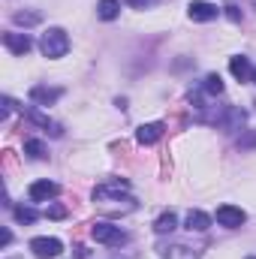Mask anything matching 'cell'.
Listing matches in <instances>:
<instances>
[{
    "label": "cell",
    "instance_id": "cell-23",
    "mask_svg": "<svg viewBox=\"0 0 256 259\" xmlns=\"http://www.w3.org/2000/svg\"><path fill=\"white\" fill-rule=\"evenodd\" d=\"M9 241H12V232H9V229H3V232H0V247H6Z\"/></svg>",
    "mask_w": 256,
    "mask_h": 259
},
{
    "label": "cell",
    "instance_id": "cell-7",
    "mask_svg": "<svg viewBox=\"0 0 256 259\" xmlns=\"http://www.w3.org/2000/svg\"><path fill=\"white\" fill-rule=\"evenodd\" d=\"M61 97H64L61 88H49V84H33V88H30V103H33V106H52V103H58Z\"/></svg>",
    "mask_w": 256,
    "mask_h": 259
},
{
    "label": "cell",
    "instance_id": "cell-5",
    "mask_svg": "<svg viewBox=\"0 0 256 259\" xmlns=\"http://www.w3.org/2000/svg\"><path fill=\"white\" fill-rule=\"evenodd\" d=\"M244 220H247V214L238 205H220L217 208V223L226 229H238V226H244Z\"/></svg>",
    "mask_w": 256,
    "mask_h": 259
},
{
    "label": "cell",
    "instance_id": "cell-9",
    "mask_svg": "<svg viewBox=\"0 0 256 259\" xmlns=\"http://www.w3.org/2000/svg\"><path fill=\"white\" fill-rule=\"evenodd\" d=\"M187 15H190L193 21H214L220 15V9L214 3H208V0H193L190 6H187Z\"/></svg>",
    "mask_w": 256,
    "mask_h": 259
},
{
    "label": "cell",
    "instance_id": "cell-18",
    "mask_svg": "<svg viewBox=\"0 0 256 259\" xmlns=\"http://www.w3.org/2000/svg\"><path fill=\"white\" fill-rule=\"evenodd\" d=\"M24 154H30L33 160H46V157H49V148H46L39 139H27V142H24Z\"/></svg>",
    "mask_w": 256,
    "mask_h": 259
},
{
    "label": "cell",
    "instance_id": "cell-6",
    "mask_svg": "<svg viewBox=\"0 0 256 259\" xmlns=\"http://www.w3.org/2000/svg\"><path fill=\"white\" fill-rule=\"evenodd\" d=\"M3 46H6L15 58H24V55L33 49V39H30L27 33H15V30H9V33H3Z\"/></svg>",
    "mask_w": 256,
    "mask_h": 259
},
{
    "label": "cell",
    "instance_id": "cell-26",
    "mask_svg": "<svg viewBox=\"0 0 256 259\" xmlns=\"http://www.w3.org/2000/svg\"><path fill=\"white\" fill-rule=\"evenodd\" d=\"M247 259H256V256H247Z\"/></svg>",
    "mask_w": 256,
    "mask_h": 259
},
{
    "label": "cell",
    "instance_id": "cell-11",
    "mask_svg": "<svg viewBox=\"0 0 256 259\" xmlns=\"http://www.w3.org/2000/svg\"><path fill=\"white\" fill-rule=\"evenodd\" d=\"M229 69H232V75H235L238 81H253V66H250V61H247L244 55L229 58Z\"/></svg>",
    "mask_w": 256,
    "mask_h": 259
},
{
    "label": "cell",
    "instance_id": "cell-8",
    "mask_svg": "<svg viewBox=\"0 0 256 259\" xmlns=\"http://www.w3.org/2000/svg\"><path fill=\"white\" fill-rule=\"evenodd\" d=\"M58 193H61V187H58L55 181H49V178L33 181V184H30V190H27L30 202H49V199H55Z\"/></svg>",
    "mask_w": 256,
    "mask_h": 259
},
{
    "label": "cell",
    "instance_id": "cell-25",
    "mask_svg": "<svg viewBox=\"0 0 256 259\" xmlns=\"http://www.w3.org/2000/svg\"><path fill=\"white\" fill-rule=\"evenodd\" d=\"M256 145V133L250 136V139H241V148H253Z\"/></svg>",
    "mask_w": 256,
    "mask_h": 259
},
{
    "label": "cell",
    "instance_id": "cell-22",
    "mask_svg": "<svg viewBox=\"0 0 256 259\" xmlns=\"http://www.w3.org/2000/svg\"><path fill=\"white\" fill-rule=\"evenodd\" d=\"M127 6H133V9H148V6H154L157 0H124Z\"/></svg>",
    "mask_w": 256,
    "mask_h": 259
},
{
    "label": "cell",
    "instance_id": "cell-3",
    "mask_svg": "<svg viewBox=\"0 0 256 259\" xmlns=\"http://www.w3.org/2000/svg\"><path fill=\"white\" fill-rule=\"evenodd\" d=\"M91 235H94V241H97V244H106V247H121V244H127V241H130V235L121 229V226L106 223V220L94 223V226H91Z\"/></svg>",
    "mask_w": 256,
    "mask_h": 259
},
{
    "label": "cell",
    "instance_id": "cell-21",
    "mask_svg": "<svg viewBox=\"0 0 256 259\" xmlns=\"http://www.w3.org/2000/svg\"><path fill=\"white\" fill-rule=\"evenodd\" d=\"M46 214H49L52 220H64V217H66V208H64V205H49V211H46Z\"/></svg>",
    "mask_w": 256,
    "mask_h": 259
},
{
    "label": "cell",
    "instance_id": "cell-17",
    "mask_svg": "<svg viewBox=\"0 0 256 259\" xmlns=\"http://www.w3.org/2000/svg\"><path fill=\"white\" fill-rule=\"evenodd\" d=\"M163 259H196V250L184 247V244H175V247H160Z\"/></svg>",
    "mask_w": 256,
    "mask_h": 259
},
{
    "label": "cell",
    "instance_id": "cell-24",
    "mask_svg": "<svg viewBox=\"0 0 256 259\" xmlns=\"http://www.w3.org/2000/svg\"><path fill=\"white\" fill-rule=\"evenodd\" d=\"M226 9H229V12H226V15H229V18H232V21H241V12H238V9H235V6H226Z\"/></svg>",
    "mask_w": 256,
    "mask_h": 259
},
{
    "label": "cell",
    "instance_id": "cell-4",
    "mask_svg": "<svg viewBox=\"0 0 256 259\" xmlns=\"http://www.w3.org/2000/svg\"><path fill=\"white\" fill-rule=\"evenodd\" d=\"M30 253L36 259H55L64 253V244L58 241V238H46V235H39V238H33L30 241Z\"/></svg>",
    "mask_w": 256,
    "mask_h": 259
},
{
    "label": "cell",
    "instance_id": "cell-27",
    "mask_svg": "<svg viewBox=\"0 0 256 259\" xmlns=\"http://www.w3.org/2000/svg\"><path fill=\"white\" fill-rule=\"evenodd\" d=\"M253 6H256V0H253Z\"/></svg>",
    "mask_w": 256,
    "mask_h": 259
},
{
    "label": "cell",
    "instance_id": "cell-15",
    "mask_svg": "<svg viewBox=\"0 0 256 259\" xmlns=\"http://www.w3.org/2000/svg\"><path fill=\"white\" fill-rule=\"evenodd\" d=\"M97 15H100L103 21H115V18L121 15V3H118V0H100V3H97Z\"/></svg>",
    "mask_w": 256,
    "mask_h": 259
},
{
    "label": "cell",
    "instance_id": "cell-13",
    "mask_svg": "<svg viewBox=\"0 0 256 259\" xmlns=\"http://www.w3.org/2000/svg\"><path fill=\"white\" fill-rule=\"evenodd\" d=\"M184 223H187V229H190V232H205V229L211 226V217H208L205 211H199V208H196V211L187 214V220H184Z\"/></svg>",
    "mask_w": 256,
    "mask_h": 259
},
{
    "label": "cell",
    "instance_id": "cell-16",
    "mask_svg": "<svg viewBox=\"0 0 256 259\" xmlns=\"http://www.w3.org/2000/svg\"><path fill=\"white\" fill-rule=\"evenodd\" d=\"M202 91H205L208 97H220V94H223V78H220L217 72H208L205 81H202Z\"/></svg>",
    "mask_w": 256,
    "mask_h": 259
},
{
    "label": "cell",
    "instance_id": "cell-20",
    "mask_svg": "<svg viewBox=\"0 0 256 259\" xmlns=\"http://www.w3.org/2000/svg\"><path fill=\"white\" fill-rule=\"evenodd\" d=\"M12 214H15V220H18V223H24V226L36 223V211H33V208H24V205H18V208H12Z\"/></svg>",
    "mask_w": 256,
    "mask_h": 259
},
{
    "label": "cell",
    "instance_id": "cell-19",
    "mask_svg": "<svg viewBox=\"0 0 256 259\" xmlns=\"http://www.w3.org/2000/svg\"><path fill=\"white\" fill-rule=\"evenodd\" d=\"M12 21H15V24H24V27H33V24H39V21H42V15H39V12H27V9H24V12H15V15H12Z\"/></svg>",
    "mask_w": 256,
    "mask_h": 259
},
{
    "label": "cell",
    "instance_id": "cell-2",
    "mask_svg": "<svg viewBox=\"0 0 256 259\" xmlns=\"http://www.w3.org/2000/svg\"><path fill=\"white\" fill-rule=\"evenodd\" d=\"M39 52H42L46 58H52V61L64 58L66 52H69V36H66L64 27H49V30L42 33V39H39Z\"/></svg>",
    "mask_w": 256,
    "mask_h": 259
},
{
    "label": "cell",
    "instance_id": "cell-14",
    "mask_svg": "<svg viewBox=\"0 0 256 259\" xmlns=\"http://www.w3.org/2000/svg\"><path fill=\"white\" fill-rule=\"evenodd\" d=\"M178 226V217H175V211H163L157 220H154V232L157 235H166V232H172Z\"/></svg>",
    "mask_w": 256,
    "mask_h": 259
},
{
    "label": "cell",
    "instance_id": "cell-1",
    "mask_svg": "<svg viewBox=\"0 0 256 259\" xmlns=\"http://www.w3.org/2000/svg\"><path fill=\"white\" fill-rule=\"evenodd\" d=\"M130 184L127 181H103L94 187V202L103 208V211H112V214H127V211H136V199L127 196Z\"/></svg>",
    "mask_w": 256,
    "mask_h": 259
},
{
    "label": "cell",
    "instance_id": "cell-12",
    "mask_svg": "<svg viewBox=\"0 0 256 259\" xmlns=\"http://www.w3.org/2000/svg\"><path fill=\"white\" fill-rule=\"evenodd\" d=\"M24 118H27L30 124H36V127L49 130L52 136H61V133H64V130H61V124H55V121H49V115H42V112H36V109H27V112H24Z\"/></svg>",
    "mask_w": 256,
    "mask_h": 259
},
{
    "label": "cell",
    "instance_id": "cell-10",
    "mask_svg": "<svg viewBox=\"0 0 256 259\" xmlns=\"http://www.w3.org/2000/svg\"><path fill=\"white\" fill-rule=\"evenodd\" d=\"M163 130H166V124H160V121L142 124V127L136 130V142H139V145H154V142L163 136Z\"/></svg>",
    "mask_w": 256,
    "mask_h": 259
}]
</instances>
